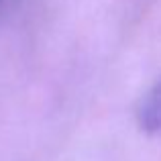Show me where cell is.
Returning <instances> with one entry per match:
<instances>
[{"mask_svg": "<svg viewBox=\"0 0 161 161\" xmlns=\"http://www.w3.org/2000/svg\"><path fill=\"white\" fill-rule=\"evenodd\" d=\"M137 116H139V125L145 133L161 137V78L143 96Z\"/></svg>", "mask_w": 161, "mask_h": 161, "instance_id": "1", "label": "cell"}, {"mask_svg": "<svg viewBox=\"0 0 161 161\" xmlns=\"http://www.w3.org/2000/svg\"><path fill=\"white\" fill-rule=\"evenodd\" d=\"M0 4H2V0H0Z\"/></svg>", "mask_w": 161, "mask_h": 161, "instance_id": "2", "label": "cell"}]
</instances>
